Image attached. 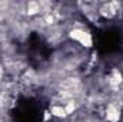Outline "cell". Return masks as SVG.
<instances>
[{
	"instance_id": "obj_1",
	"label": "cell",
	"mask_w": 123,
	"mask_h": 122,
	"mask_svg": "<svg viewBox=\"0 0 123 122\" xmlns=\"http://www.w3.org/2000/svg\"><path fill=\"white\" fill-rule=\"evenodd\" d=\"M66 37H67L72 43L80 46L82 49H92L93 43H94L92 32L89 30L87 26H86L85 23H82V22L73 23V25L66 30Z\"/></svg>"
},
{
	"instance_id": "obj_4",
	"label": "cell",
	"mask_w": 123,
	"mask_h": 122,
	"mask_svg": "<svg viewBox=\"0 0 123 122\" xmlns=\"http://www.w3.org/2000/svg\"><path fill=\"white\" fill-rule=\"evenodd\" d=\"M49 112L52 115V118H56L59 121H66L69 118L66 109H64V105L62 102H53L50 106H49Z\"/></svg>"
},
{
	"instance_id": "obj_2",
	"label": "cell",
	"mask_w": 123,
	"mask_h": 122,
	"mask_svg": "<svg viewBox=\"0 0 123 122\" xmlns=\"http://www.w3.org/2000/svg\"><path fill=\"white\" fill-rule=\"evenodd\" d=\"M96 7V13L99 16V19H105V20H113L117 16L123 14V3L117 1H105V3H99Z\"/></svg>"
},
{
	"instance_id": "obj_3",
	"label": "cell",
	"mask_w": 123,
	"mask_h": 122,
	"mask_svg": "<svg viewBox=\"0 0 123 122\" xmlns=\"http://www.w3.org/2000/svg\"><path fill=\"white\" fill-rule=\"evenodd\" d=\"M123 118V105L116 102V101H110L106 102L103 106V119L106 122H120Z\"/></svg>"
}]
</instances>
